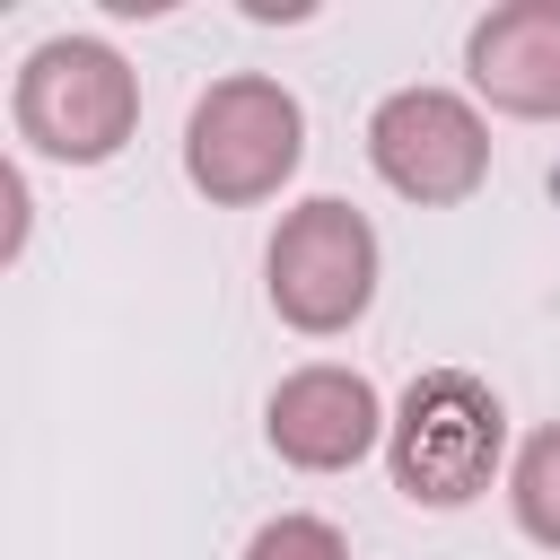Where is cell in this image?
Wrapping results in <instances>:
<instances>
[{
	"label": "cell",
	"instance_id": "2",
	"mask_svg": "<svg viewBox=\"0 0 560 560\" xmlns=\"http://www.w3.org/2000/svg\"><path fill=\"white\" fill-rule=\"evenodd\" d=\"M385 446H394V490L411 508H464L490 490V472L508 455V411L481 376L429 368V376H411Z\"/></svg>",
	"mask_w": 560,
	"mask_h": 560
},
{
	"label": "cell",
	"instance_id": "8",
	"mask_svg": "<svg viewBox=\"0 0 560 560\" xmlns=\"http://www.w3.org/2000/svg\"><path fill=\"white\" fill-rule=\"evenodd\" d=\"M508 508H516V525H525L542 551H560V420L516 446V464H508Z\"/></svg>",
	"mask_w": 560,
	"mask_h": 560
},
{
	"label": "cell",
	"instance_id": "5",
	"mask_svg": "<svg viewBox=\"0 0 560 560\" xmlns=\"http://www.w3.org/2000/svg\"><path fill=\"white\" fill-rule=\"evenodd\" d=\"M368 158H376V175L402 201L446 210V201L481 192V175H490V122L455 88H394L368 114Z\"/></svg>",
	"mask_w": 560,
	"mask_h": 560
},
{
	"label": "cell",
	"instance_id": "4",
	"mask_svg": "<svg viewBox=\"0 0 560 560\" xmlns=\"http://www.w3.org/2000/svg\"><path fill=\"white\" fill-rule=\"evenodd\" d=\"M262 289H271V315L298 324V332H350L376 298V228L315 192L298 201L280 228H271V254H262Z\"/></svg>",
	"mask_w": 560,
	"mask_h": 560
},
{
	"label": "cell",
	"instance_id": "9",
	"mask_svg": "<svg viewBox=\"0 0 560 560\" xmlns=\"http://www.w3.org/2000/svg\"><path fill=\"white\" fill-rule=\"evenodd\" d=\"M245 560H350V542L324 516H271V525H254Z\"/></svg>",
	"mask_w": 560,
	"mask_h": 560
},
{
	"label": "cell",
	"instance_id": "1",
	"mask_svg": "<svg viewBox=\"0 0 560 560\" xmlns=\"http://www.w3.org/2000/svg\"><path fill=\"white\" fill-rule=\"evenodd\" d=\"M9 122L26 149L61 158V166H105L131 131H140V79L114 44L96 35H52L18 61L9 88Z\"/></svg>",
	"mask_w": 560,
	"mask_h": 560
},
{
	"label": "cell",
	"instance_id": "7",
	"mask_svg": "<svg viewBox=\"0 0 560 560\" xmlns=\"http://www.w3.org/2000/svg\"><path fill=\"white\" fill-rule=\"evenodd\" d=\"M464 70L499 114L560 122V0H508L464 35Z\"/></svg>",
	"mask_w": 560,
	"mask_h": 560
},
{
	"label": "cell",
	"instance_id": "6",
	"mask_svg": "<svg viewBox=\"0 0 560 560\" xmlns=\"http://www.w3.org/2000/svg\"><path fill=\"white\" fill-rule=\"evenodd\" d=\"M385 429H394V420H385L376 385H368L359 368H332V359L280 376L271 402H262V438H271V455L298 464V472H350Z\"/></svg>",
	"mask_w": 560,
	"mask_h": 560
},
{
	"label": "cell",
	"instance_id": "3",
	"mask_svg": "<svg viewBox=\"0 0 560 560\" xmlns=\"http://www.w3.org/2000/svg\"><path fill=\"white\" fill-rule=\"evenodd\" d=\"M298 158H306V114H298V96H289L280 79H262V70L219 79V88L192 105V122H184V175H192L210 201H228V210L271 201V192L298 175Z\"/></svg>",
	"mask_w": 560,
	"mask_h": 560
}]
</instances>
